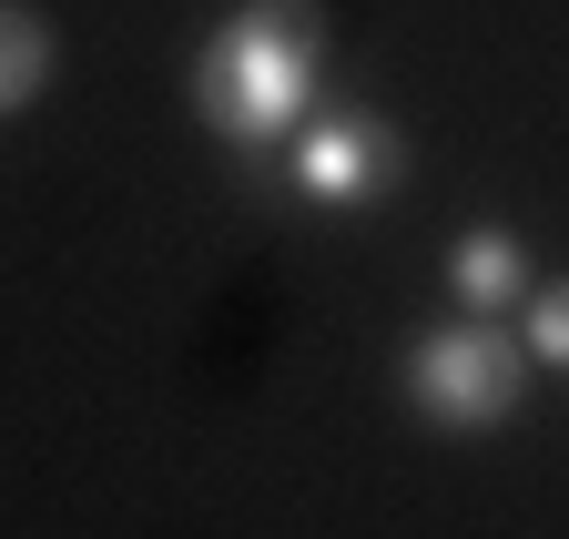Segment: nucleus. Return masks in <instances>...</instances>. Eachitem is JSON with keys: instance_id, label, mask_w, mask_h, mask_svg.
<instances>
[{"instance_id": "1", "label": "nucleus", "mask_w": 569, "mask_h": 539, "mask_svg": "<svg viewBox=\"0 0 569 539\" xmlns=\"http://www.w3.org/2000/svg\"><path fill=\"white\" fill-rule=\"evenodd\" d=\"M326 82V21L316 0H244V11L193 51V112L224 132L234 153H264L284 132H306Z\"/></svg>"}, {"instance_id": "2", "label": "nucleus", "mask_w": 569, "mask_h": 539, "mask_svg": "<svg viewBox=\"0 0 569 539\" xmlns=\"http://www.w3.org/2000/svg\"><path fill=\"white\" fill-rule=\"evenodd\" d=\"M519 387H529V347L498 316H468V326H427L417 357H407V397L427 428H509L519 418Z\"/></svg>"}, {"instance_id": "3", "label": "nucleus", "mask_w": 569, "mask_h": 539, "mask_svg": "<svg viewBox=\"0 0 569 539\" xmlns=\"http://www.w3.org/2000/svg\"><path fill=\"white\" fill-rule=\"evenodd\" d=\"M397 173H407V143H397L387 112H367V102L306 112V132H296V193H316V204L356 214V204H387Z\"/></svg>"}, {"instance_id": "4", "label": "nucleus", "mask_w": 569, "mask_h": 539, "mask_svg": "<svg viewBox=\"0 0 569 539\" xmlns=\"http://www.w3.org/2000/svg\"><path fill=\"white\" fill-rule=\"evenodd\" d=\"M448 296H458L468 316H519V306H529V244L498 234V224L458 234V254H448Z\"/></svg>"}, {"instance_id": "5", "label": "nucleus", "mask_w": 569, "mask_h": 539, "mask_svg": "<svg viewBox=\"0 0 569 539\" xmlns=\"http://www.w3.org/2000/svg\"><path fill=\"white\" fill-rule=\"evenodd\" d=\"M51 82V21L31 0H0V112H31Z\"/></svg>"}, {"instance_id": "6", "label": "nucleus", "mask_w": 569, "mask_h": 539, "mask_svg": "<svg viewBox=\"0 0 569 539\" xmlns=\"http://www.w3.org/2000/svg\"><path fill=\"white\" fill-rule=\"evenodd\" d=\"M519 347H529V367H559V377H569V276H559V286H529Z\"/></svg>"}]
</instances>
